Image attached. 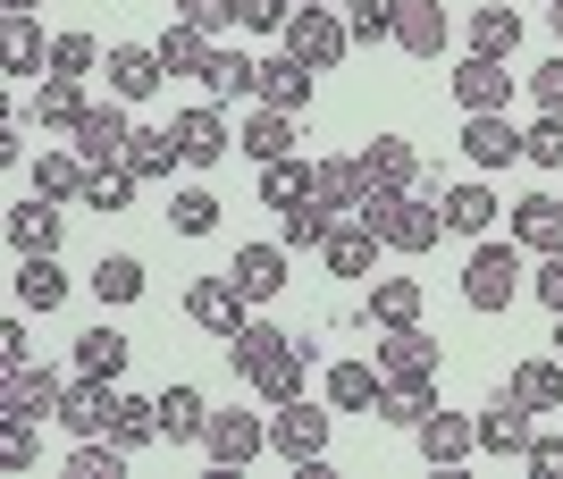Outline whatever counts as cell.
I'll use <instances>...</instances> for the list:
<instances>
[{
    "instance_id": "cell-25",
    "label": "cell",
    "mask_w": 563,
    "mask_h": 479,
    "mask_svg": "<svg viewBox=\"0 0 563 479\" xmlns=\"http://www.w3.org/2000/svg\"><path fill=\"white\" fill-rule=\"evenodd\" d=\"M202 430H211V404H202V387L168 379V387H161V437H168V446H202Z\"/></svg>"
},
{
    "instance_id": "cell-8",
    "label": "cell",
    "mask_w": 563,
    "mask_h": 479,
    "mask_svg": "<svg viewBox=\"0 0 563 479\" xmlns=\"http://www.w3.org/2000/svg\"><path fill=\"white\" fill-rule=\"evenodd\" d=\"M76 160L85 168H126V144H135V126H126V110H118V101H93V110H85V119H76Z\"/></svg>"
},
{
    "instance_id": "cell-41",
    "label": "cell",
    "mask_w": 563,
    "mask_h": 479,
    "mask_svg": "<svg viewBox=\"0 0 563 479\" xmlns=\"http://www.w3.org/2000/svg\"><path fill=\"white\" fill-rule=\"evenodd\" d=\"M505 387H514V396H521V404H530V412H563V361H514V379H505Z\"/></svg>"
},
{
    "instance_id": "cell-7",
    "label": "cell",
    "mask_w": 563,
    "mask_h": 479,
    "mask_svg": "<svg viewBox=\"0 0 563 479\" xmlns=\"http://www.w3.org/2000/svg\"><path fill=\"white\" fill-rule=\"evenodd\" d=\"M202 455L219 463V471H244V463H261L269 455V421L261 412H211V430H202Z\"/></svg>"
},
{
    "instance_id": "cell-57",
    "label": "cell",
    "mask_w": 563,
    "mask_h": 479,
    "mask_svg": "<svg viewBox=\"0 0 563 479\" xmlns=\"http://www.w3.org/2000/svg\"><path fill=\"white\" fill-rule=\"evenodd\" d=\"M530 471H539V479H563V437H555V430L530 437Z\"/></svg>"
},
{
    "instance_id": "cell-42",
    "label": "cell",
    "mask_w": 563,
    "mask_h": 479,
    "mask_svg": "<svg viewBox=\"0 0 563 479\" xmlns=\"http://www.w3.org/2000/svg\"><path fill=\"white\" fill-rule=\"evenodd\" d=\"M126 354H135V345H126L118 328H85V336H76V379H118Z\"/></svg>"
},
{
    "instance_id": "cell-27",
    "label": "cell",
    "mask_w": 563,
    "mask_h": 479,
    "mask_svg": "<svg viewBox=\"0 0 563 479\" xmlns=\"http://www.w3.org/2000/svg\"><path fill=\"white\" fill-rule=\"evenodd\" d=\"M378 253H387V244H378V227H362V219H336L329 244H320V261H329L336 278H371Z\"/></svg>"
},
{
    "instance_id": "cell-29",
    "label": "cell",
    "mask_w": 563,
    "mask_h": 479,
    "mask_svg": "<svg viewBox=\"0 0 563 479\" xmlns=\"http://www.w3.org/2000/svg\"><path fill=\"white\" fill-rule=\"evenodd\" d=\"M336 219H345V211H336V202H320V193H303V202H286V211H278V244H286V253H320Z\"/></svg>"
},
{
    "instance_id": "cell-14",
    "label": "cell",
    "mask_w": 563,
    "mask_h": 479,
    "mask_svg": "<svg viewBox=\"0 0 563 479\" xmlns=\"http://www.w3.org/2000/svg\"><path fill=\"white\" fill-rule=\"evenodd\" d=\"M101 76H110L118 101H152L168 85V68H161V51H152V43H118L110 59H101Z\"/></svg>"
},
{
    "instance_id": "cell-26",
    "label": "cell",
    "mask_w": 563,
    "mask_h": 479,
    "mask_svg": "<svg viewBox=\"0 0 563 479\" xmlns=\"http://www.w3.org/2000/svg\"><path fill=\"white\" fill-rule=\"evenodd\" d=\"M446 9L438 0H396V51H412V59H438L446 51Z\"/></svg>"
},
{
    "instance_id": "cell-24",
    "label": "cell",
    "mask_w": 563,
    "mask_h": 479,
    "mask_svg": "<svg viewBox=\"0 0 563 479\" xmlns=\"http://www.w3.org/2000/svg\"><path fill=\"white\" fill-rule=\"evenodd\" d=\"M235 152H244V160H286V152H295V110H269V101H261L253 119L235 126Z\"/></svg>"
},
{
    "instance_id": "cell-38",
    "label": "cell",
    "mask_w": 563,
    "mask_h": 479,
    "mask_svg": "<svg viewBox=\"0 0 563 479\" xmlns=\"http://www.w3.org/2000/svg\"><path fill=\"white\" fill-rule=\"evenodd\" d=\"M371 320L378 328H421V278H371Z\"/></svg>"
},
{
    "instance_id": "cell-11",
    "label": "cell",
    "mask_w": 563,
    "mask_h": 479,
    "mask_svg": "<svg viewBox=\"0 0 563 479\" xmlns=\"http://www.w3.org/2000/svg\"><path fill=\"white\" fill-rule=\"evenodd\" d=\"M177 152H186V168H219L235 152V135H228V119H219V101H194V110H177Z\"/></svg>"
},
{
    "instance_id": "cell-61",
    "label": "cell",
    "mask_w": 563,
    "mask_h": 479,
    "mask_svg": "<svg viewBox=\"0 0 563 479\" xmlns=\"http://www.w3.org/2000/svg\"><path fill=\"white\" fill-rule=\"evenodd\" d=\"M0 9H43V0H0Z\"/></svg>"
},
{
    "instance_id": "cell-12",
    "label": "cell",
    "mask_w": 563,
    "mask_h": 479,
    "mask_svg": "<svg viewBox=\"0 0 563 479\" xmlns=\"http://www.w3.org/2000/svg\"><path fill=\"white\" fill-rule=\"evenodd\" d=\"M51 43L59 34H43L34 9H0V59H9V76H51Z\"/></svg>"
},
{
    "instance_id": "cell-33",
    "label": "cell",
    "mask_w": 563,
    "mask_h": 479,
    "mask_svg": "<svg viewBox=\"0 0 563 479\" xmlns=\"http://www.w3.org/2000/svg\"><path fill=\"white\" fill-rule=\"evenodd\" d=\"M311 193L353 219L362 202H371V168H362V160H311Z\"/></svg>"
},
{
    "instance_id": "cell-32",
    "label": "cell",
    "mask_w": 563,
    "mask_h": 479,
    "mask_svg": "<svg viewBox=\"0 0 563 479\" xmlns=\"http://www.w3.org/2000/svg\"><path fill=\"white\" fill-rule=\"evenodd\" d=\"M253 93L269 101V110H303V101H311V68L295 59V51H278V59H261Z\"/></svg>"
},
{
    "instance_id": "cell-53",
    "label": "cell",
    "mask_w": 563,
    "mask_h": 479,
    "mask_svg": "<svg viewBox=\"0 0 563 479\" xmlns=\"http://www.w3.org/2000/svg\"><path fill=\"white\" fill-rule=\"evenodd\" d=\"M93 68H101L93 34H59V43H51V76H93Z\"/></svg>"
},
{
    "instance_id": "cell-2",
    "label": "cell",
    "mask_w": 563,
    "mask_h": 479,
    "mask_svg": "<svg viewBox=\"0 0 563 479\" xmlns=\"http://www.w3.org/2000/svg\"><path fill=\"white\" fill-rule=\"evenodd\" d=\"M530 287V278H521V244L505 236H479L471 244V261H463V303L471 312H514V294Z\"/></svg>"
},
{
    "instance_id": "cell-10",
    "label": "cell",
    "mask_w": 563,
    "mask_h": 479,
    "mask_svg": "<svg viewBox=\"0 0 563 479\" xmlns=\"http://www.w3.org/2000/svg\"><path fill=\"white\" fill-rule=\"evenodd\" d=\"M68 404V379L59 370H43V361H0V412H59Z\"/></svg>"
},
{
    "instance_id": "cell-21",
    "label": "cell",
    "mask_w": 563,
    "mask_h": 479,
    "mask_svg": "<svg viewBox=\"0 0 563 479\" xmlns=\"http://www.w3.org/2000/svg\"><path fill=\"white\" fill-rule=\"evenodd\" d=\"M371 361L387 370V379H438V336H421V328H387Z\"/></svg>"
},
{
    "instance_id": "cell-49",
    "label": "cell",
    "mask_w": 563,
    "mask_h": 479,
    "mask_svg": "<svg viewBox=\"0 0 563 479\" xmlns=\"http://www.w3.org/2000/svg\"><path fill=\"white\" fill-rule=\"evenodd\" d=\"M303 193H311V160H295V152H286V160H269V168H261V202H269V211L303 202Z\"/></svg>"
},
{
    "instance_id": "cell-19",
    "label": "cell",
    "mask_w": 563,
    "mask_h": 479,
    "mask_svg": "<svg viewBox=\"0 0 563 479\" xmlns=\"http://www.w3.org/2000/svg\"><path fill=\"white\" fill-rule=\"evenodd\" d=\"M303 379H311V345H303V336H286L278 354L253 370V396H261V404H295V396H303Z\"/></svg>"
},
{
    "instance_id": "cell-59",
    "label": "cell",
    "mask_w": 563,
    "mask_h": 479,
    "mask_svg": "<svg viewBox=\"0 0 563 479\" xmlns=\"http://www.w3.org/2000/svg\"><path fill=\"white\" fill-rule=\"evenodd\" d=\"M0 361H34V336H25V320H0Z\"/></svg>"
},
{
    "instance_id": "cell-20",
    "label": "cell",
    "mask_w": 563,
    "mask_h": 479,
    "mask_svg": "<svg viewBox=\"0 0 563 479\" xmlns=\"http://www.w3.org/2000/svg\"><path fill=\"white\" fill-rule=\"evenodd\" d=\"M514 244H521V253H539V261L563 253V202H555V193H521V202H514Z\"/></svg>"
},
{
    "instance_id": "cell-40",
    "label": "cell",
    "mask_w": 563,
    "mask_h": 479,
    "mask_svg": "<svg viewBox=\"0 0 563 479\" xmlns=\"http://www.w3.org/2000/svg\"><path fill=\"white\" fill-rule=\"evenodd\" d=\"M253 76H261V59L211 43V59H202V93H211V101H235V93H253Z\"/></svg>"
},
{
    "instance_id": "cell-62",
    "label": "cell",
    "mask_w": 563,
    "mask_h": 479,
    "mask_svg": "<svg viewBox=\"0 0 563 479\" xmlns=\"http://www.w3.org/2000/svg\"><path fill=\"white\" fill-rule=\"evenodd\" d=\"M555 354H563V312H555Z\"/></svg>"
},
{
    "instance_id": "cell-51",
    "label": "cell",
    "mask_w": 563,
    "mask_h": 479,
    "mask_svg": "<svg viewBox=\"0 0 563 479\" xmlns=\"http://www.w3.org/2000/svg\"><path fill=\"white\" fill-rule=\"evenodd\" d=\"M168 227H177V236H211V227H219V193L186 186L177 202H168Z\"/></svg>"
},
{
    "instance_id": "cell-36",
    "label": "cell",
    "mask_w": 563,
    "mask_h": 479,
    "mask_svg": "<svg viewBox=\"0 0 563 479\" xmlns=\"http://www.w3.org/2000/svg\"><path fill=\"white\" fill-rule=\"evenodd\" d=\"M126 168H135L143 186H161L168 168H186V152H177V126H135V144H126Z\"/></svg>"
},
{
    "instance_id": "cell-63",
    "label": "cell",
    "mask_w": 563,
    "mask_h": 479,
    "mask_svg": "<svg viewBox=\"0 0 563 479\" xmlns=\"http://www.w3.org/2000/svg\"><path fill=\"white\" fill-rule=\"evenodd\" d=\"M303 9H336V0H303Z\"/></svg>"
},
{
    "instance_id": "cell-50",
    "label": "cell",
    "mask_w": 563,
    "mask_h": 479,
    "mask_svg": "<svg viewBox=\"0 0 563 479\" xmlns=\"http://www.w3.org/2000/svg\"><path fill=\"white\" fill-rule=\"evenodd\" d=\"M135 168H93V177H85V211H126V202H135Z\"/></svg>"
},
{
    "instance_id": "cell-46",
    "label": "cell",
    "mask_w": 563,
    "mask_h": 479,
    "mask_svg": "<svg viewBox=\"0 0 563 479\" xmlns=\"http://www.w3.org/2000/svg\"><path fill=\"white\" fill-rule=\"evenodd\" d=\"M0 463H9V471H34V463H43V430H34V412H0Z\"/></svg>"
},
{
    "instance_id": "cell-58",
    "label": "cell",
    "mask_w": 563,
    "mask_h": 479,
    "mask_svg": "<svg viewBox=\"0 0 563 479\" xmlns=\"http://www.w3.org/2000/svg\"><path fill=\"white\" fill-rule=\"evenodd\" d=\"M530 287H539V303H547V312H563V253H547Z\"/></svg>"
},
{
    "instance_id": "cell-48",
    "label": "cell",
    "mask_w": 563,
    "mask_h": 479,
    "mask_svg": "<svg viewBox=\"0 0 563 479\" xmlns=\"http://www.w3.org/2000/svg\"><path fill=\"white\" fill-rule=\"evenodd\" d=\"M68 479H126V446H118V437H76Z\"/></svg>"
},
{
    "instance_id": "cell-60",
    "label": "cell",
    "mask_w": 563,
    "mask_h": 479,
    "mask_svg": "<svg viewBox=\"0 0 563 479\" xmlns=\"http://www.w3.org/2000/svg\"><path fill=\"white\" fill-rule=\"evenodd\" d=\"M547 25H555V43H563V0H555V9H547Z\"/></svg>"
},
{
    "instance_id": "cell-55",
    "label": "cell",
    "mask_w": 563,
    "mask_h": 479,
    "mask_svg": "<svg viewBox=\"0 0 563 479\" xmlns=\"http://www.w3.org/2000/svg\"><path fill=\"white\" fill-rule=\"evenodd\" d=\"M235 9H244V25H253V34H286L303 0H235Z\"/></svg>"
},
{
    "instance_id": "cell-45",
    "label": "cell",
    "mask_w": 563,
    "mask_h": 479,
    "mask_svg": "<svg viewBox=\"0 0 563 479\" xmlns=\"http://www.w3.org/2000/svg\"><path fill=\"white\" fill-rule=\"evenodd\" d=\"M336 9H345V34L353 43H396V0H336Z\"/></svg>"
},
{
    "instance_id": "cell-1",
    "label": "cell",
    "mask_w": 563,
    "mask_h": 479,
    "mask_svg": "<svg viewBox=\"0 0 563 479\" xmlns=\"http://www.w3.org/2000/svg\"><path fill=\"white\" fill-rule=\"evenodd\" d=\"M362 227H378V244L387 253H438V236H446V211L438 202H421V193H378L371 186V202H362Z\"/></svg>"
},
{
    "instance_id": "cell-43",
    "label": "cell",
    "mask_w": 563,
    "mask_h": 479,
    "mask_svg": "<svg viewBox=\"0 0 563 479\" xmlns=\"http://www.w3.org/2000/svg\"><path fill=\"white\" fill-rule=\"evenodd\" d=\"M278 345H286V328H278V320H244V328L228 336V370H235V379H253V370H261L269 354H278Z\"/></svg>"
},
{
    "instance_id": "cell-6",
    "label": "cell",
    "mask_w": 563,
    "mask_h": 479,
    "mask_svg": "<svg viewBox=\"0 0 563 479\" xmlns=\"http://www.w3.org/2000/svg\"><path fill=\"white\" fill-rule=\"evenodd\" d=\"M278 43L295 51V59H303L311 76H329L336 59L353 51V34H345V18H336V9H295V25H286Z\"/></svg>"
},
{
    "instance_id": "cell-30",
    "label": "cell",
    "mask_w": 563,
    "mask_h": 479,
    "mask_svg": "<svg viewBox=\"0 0 563 479\" xmlns=\"http://www.w3.org/2000/svg\"><path fill=\"white\" fill-rule=\"evenodd\" d=\"M362 168H371V186H378V193H412V177H421V152H412V135H371Z\"/></svg>"
},
{
    "instance_id": "cell-22",
    "label": "cell",
    "mask_w": 563,
    "mask_h": 479,
    "mask_svg": "<svg viewBox=\"0 0 563 479\" xmlns=\"http://www.w3.org/2000/svg\"><path fill=\"white\" fill-rule=\"evenodd\" d=\"M85 110H93L85 76H43V85H34V126H51V135H76Z\"/></svg>"
},
{
    "instance_id": "cell-54",
    "label": "cell",
    "mask_w": 563,
    "mask_h": 479,
    "mask_svg": "<svg viewBox=\"0 0 563 479\" xmlns=\"http://www.w3.org/2000/svg\"><path fill=\"white\" fill-rule=\"evenodd\" d=\"M521 160H539V168H563V119H555V110H539V126L521 135Z\"/></svg>"
},
{
    "instance_id": "cell-23",
    "label": "cell",
    "mask_w": 563,
    "mask_h": 479,
    "mask_svg": "<svg viewBox=\"0 0 563 479\" xmlns=\"http://www.w3.org/2000/svg\"><path fill=\"white\" fill-rule=\"evenodd\" d=\"M59 211H68V202H51V193L9 202V244H18V253H59Z\"/></svg>"
},
{
    "instance_id": "cell-3",
    "label": "cell",
    "mask_w": 563,
    "mask_h": 479,
    "mask_svg": "<svg viewBox=\"0 0 563 479\" xmlns=\"http://www.w3.org/2000/svg\"><path fill=\"white\" fill-rule=\"evenodd\" d=\"M329 430H336V404L320 412L311 396H295V404L269 412V455H286L295 471H311V463H329Z\"/></svg>"
},
{
    "instance_id": "cell-47",
    "label": "cell",
    "mask_w": 563,
    "mask_h": 479,
    "mask_svg": "<svg viewBox=\"0 0 563 479\" xmlns=\"http://www.w3.org/2000/svg\"><path fill=\"white\" fill-rule=\"evenodd\" d=\"M85 287H93L101 303H135V294H143V261H135V253H110V261H93Z\"/></svg>"
},
{
    "instance_id": "cell-5",
    "label": "cell",
    "mask_w": 563,
    "mask_h": 479,
    "mask_svg": "<svg viewBox=\"0 0 563 479\" xmlns=\"http://www.w3.org/2000/svg\"><path fill=\"white\" fill-rule=\"evenodd\" d=\"M186 320H194L202 336H219V345H228V336L253 320V294L235 287L228 269H219V278H194V287H186Z\"/></svg>"
},
{
    "instance_id": "cell-52",
    "label": "cell",
    "mask_w": 563,
    "mask_h": 479,
    "mask_svg": "<svg viewBox=\"0 0 563 479\" xmlns=\"http://www.w3.org/2000/svg\"><path fill=\"white\" fill-rule=\"evenodd\" d=\"M168 9H177V18H186V25H202L211 43H219V34H228V25H244V9H235V0H168Z\"/></svg>"
},
{
    "instance_id": "cell-16",
    "label": "cell",
    "mask_w": 563,
    "mask_h": 479,
    "mask_svg": "<svg viewBox=\"0 0 563 479\" xmlns=\"http://www.w3.org/2000/svg\"><path fill=\"white\" fill-rule=\"evenodd\" d=\"M9 287H18V312H59L76 278L59 269V253H18V278H9Z\"/></svg>"
},
{
    "instance_id": "cell-17",
    "label": "cell",
    "mask_w": 563,
    "mask_h": 479,
    "mask_svg": "<svg viewBox=\"0 0 563 479\" xmlns=\"http://www.w3.org/2000/svg\"><path fill=\"white\" fill-rule=\"evenodd\" d=\"M118 396H126L118 379H76V387H68V404H59L68 437H110V421H118Z\"/></svg>"
},
{
    "instance_id": "cell-13",
    "label": "cell",
    "mask_w": 563,
    "mask_h": 479,
    "mask_svg": "<svg viewBox=\"0 0 563 479\" xmlns=\"http://www.w3.org/2000/svg\"><path fill=\"white\" fill-rule=\"evenodd\" d=\"M446 85H454V101H463V119H471V110H505V101H514V85H521V76L505 68V59H479V51H471L463 68L446 76Z\"/></svg>"
},
{
    "instance_id": "cell-18",
    "label": "cell",
    "mask_w": 563,
    "mask_h": 479,
    "mask_svg": "<svg viewBox=\"0 0 563 479\" xmlns=\"http://www.w3.org/2000/svg\"><path fill=\"white\" fill-rule=\"evenodd\" d=\"M438 211H446V236H488L505 202H496V186H488V177H463V186H446V193H438Z\"/></svg>"
},
{
    "instance_id": "cell-64",
    "label": "cell",
    "mask_w": 563,
    "mask_h": 479,
    "mask_svg": "<svg viewBox=\"0 0 563 479\" xmlns=\"http://www.w3.org/2000/svg\"><path fill=\"white\" fill-rule=\"evenodd\" d=\"M555 202H563V193H555Z\"/></svg>"
},
{
    "instance_id": "cell-39",
    "label": "cell",
    "mask_w": 563,
    "mask_h": 479,
    "mask_svg": "<svg viewBox=\"0 0 563 479\" xmlns=\"http://www.w3.org/2000/svg\"><path fill=\"white\" fill-rule=\"evenodd\" d=\"M85 177H93V168L76 160V144L68 152H34V193H51V202H85Z\"/></svg>"
},
{
    "instance_id": "cell-34",
    "label": "cell",
    "mask_w": 563,
    "mask_h": 479,
    "mask_svg": "<svg viewBox=\"0 0 563 479\" xmlns=\"http://www.w3.org/2000/svg\"><path fill=\"white\" fill-rule=\"evenodd\" d=\"M471 51H479V59H514L521 51V9H505V0L471 9Z\"/></svg>"
},
{
    "instance_id": "cell-4",
    "label": "cell",
    "mask_w": 563,
    "mask_h": 479,
    "mask_svg": "<svg viewBox=\"0 0 563 479\" xmlns=\"http://www.w3.org/2000/svg\"><path fill=\"white\" fill-rule=\"evenodd\" d=\"M479 421V455H505V463H530V437H539V412L521 404L514 387H496L488 404L471 412Z\"/></svg>"
},
{
    "instance_id": "cell-35",
    "label": "cell",
    "mask_w": 563,
    "mask_h": 479,
    "mask_svg": "<svg viewBox=\"0 0 563 479\" xmlns=\"http://www.w3.org/2000/svg\"><path fill=\"white\" fill-rule=\"evenodd\" d=\"M429 412H438V379H387V396H378L387 430H421Z\"/></svg>"
},
{
    "instance_id": "cell-9",
    "label": "cell",
    "mask_w": 563,
    "mask_h": 479,
    "mask_svg": "<svg viewBox=\"0 0 563 479\" xmlns=\"http://www.w3.org/2000/svg\"><path fill=\"white\" fill-rule=\"evenodd\" d=\"M412 446H421L429 471H454V463L479 455V421H471V412H446V404H438L421 430H412Z\"/></svg>"
},
{
    "instance_id": "cell-56",
    "label": "cell",
    "mask_w": 563,
    "mask_h": 479,
    "mask_svg": "<svg viewBox=\"0 0 563 479\" xmlns=\"http://www.w3.org/2000/svg\"><path fill=\"white\" fill-rule=\"evenodd\" d=\"M530 93H539V110H555V119H563V51L547 59V68H530Z\"/></svg>"
},
{
    "instance_id": "cell-15",
    "label": "cell",
    "mask_w": 563,
    "mask_h": 479,
    "mask_svg": "<svg viewBox=\"0 0 563 479\" xmlns=\"http://www.w3.org/2000/svg\"><path fill=\"white\" fill-rule=\"evenodd\" d=\"M463 160H471V168L521 160V126L505 119V110H471V119H463Z\"/></svg>"
},
{
    "instance_id": "cell-31",
    "label": "cell",
    "mask_w": 563,
    "mask_h": 479,
    "mask_svg": "<svg viewBox=\"0 0 563 479\" xmlns=\"http://www.w3.org/2000/svg\"><path fill=\"white\" fill-rule=\"evenodd\" d=\"M378 396H387L378 361H329V404L336 412H378Z\"/></svg>"
},
{
    "instance_id": "cell-28",
    "label": "cell",
    "mask_w": 563,
    "mask_h": 479,
    "mask_svg": "<svg viewBox=\"0 0 563 479\" xmlns=\"http://www.w3.org/2000/svg\"><path fill=\"white\" fill-rule=\"evenodd\" d=\"M228 278L253 303H269V294H286V244H235V261H228Z\"/></svg>"
},
{
    "instance_id": "cell-37",
    "label": "cell",
    "mask_w": 563,
    "mask_h": 479,
    "mask_svg": "<svg viewBox=\"0 0 563 479\" xmlns=\"http://www.w3.org/2000/svg\"><path fill=\"white\" fill-rule=\"evenodd\" d=\"M110 437L126 446V455H143V446H168V437H161V396H118Z\"/></svg>"
},
{
    "instance_id": "cell-44",
    "label": "cell",
    "mask_w": 563,
    "mask_h": 479,
    "mask_svg": "<svg viewBox=\"0 0 563 479\" xmlns=\"http://www.w3.org/2000/svg\"><path fill=\"white\" fill-rule=\"evenodd\" d=\"M152 51H161V68H168V76H202V59H211V34H202V25H186V18H168V34H161Z\"/></svg>"
}]
</instances>
